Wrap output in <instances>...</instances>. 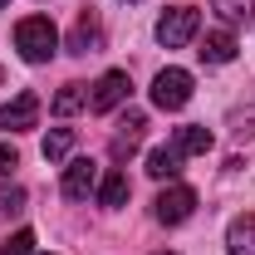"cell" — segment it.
Returning <instances> with one entry per match:
<instances>
[{
    "label": "cell",
    "mask_w": 255,
    "mask_h": 255,
    "mask_svg": "<svg viewBox=\"0 0 255 255\" xmlns=\"http://www.w3.org/2000/svg\"><path fill=\"white\" fill-rule=\"evenodd\" d=\"M157 255H177V251H157Z\"/></svg>",
    "instance_id": "obj_22"
},
{
    "label": "cell",
    "mask_w": 255,
    "mask_h": 255,
    "mask_svg": "<svg viewBox=\"0 0 255 255\" xmlns=\"http://www.w3.org/2000/svg\"><path fill=\"white\" fill-rule=\"evenodd\" d=\"M216 20L226 30H241V25H255V0H211Z\"/></svg>",
    "instance_id": "obj_13"
},
{
    "label": "cell",
    "mask_w": 255,
    "mask_h": 255,
    "mask_svg": "<svg viewBox=\"0 0 255 255\" xmlns=\"http://www.w3.org/2000/svg\"><path fill=\"white\" fill-rule=\"evenodd\" d=\"M25 211V191L20 187H0V221H10V216H20Z\"/></svg>",
    "instance_id": "obj_19"
},
{
    "label": "cell",
    "mask_w": 255,
    "mask_h": 255,
    "mask_svg": "<svg viewBox=\"0 0 255 255\" xmlns=\"http://www.w3.org/2000/svg\"><path fill=\"white\" fill-rule=\"evenodd\" d=\"M128 196H132V182H128V172H108V177H103V187H98V201H103L108 211H118Z\"/></svg>",
    "instance_id": "obj_16"
},
{
    "label": "cell",
    "mask_w": 255,
    "mask_h": 255,
    "mask_svg": "<svg viewBox=\"0 0 255 255\" xmlns=\"http://www.w3.org/2000/svg\"><path fill=\"white\" fill-rule=\"evenodd\" d=\"M191 211H196V191L182 187V182L162 187L157 201H152V216H157L162 226H182V221H191Z\"/></svg>",
    "instance_id": "obj_4"
},
{
    "label": "cell",
    "mask_w": 255,
    "mask_h": 255,
    "mask_svg": "<svg viewBox=\"0 0 255 255\" xmlns=\"http://www.w3.org/2000/svg\"><path fill=\"white\" fill-rule=\"evenodd\" d=\"M54 118H69V113H79V108H89V84H64L59 94H54Z\"/></svg>",
    "instance_id": "obj_15"
},
{
    "label": "cell",
    "mask_w": 255,
    "mask_h": 255,
    "mask_svg": "<svg viewBox=\"0 0 255 255\" xmlns=\"http://www.w3.org/2000/svg\"><path fill=\"white\" fill-rule=\"evenodd\" d=\"M128 5H132V0H128Z\"/></svg>",
    "instance_id": "obj_25"
},
{
    "label": "cell",
    "mask_w": 255,
    "mask_h": 255,
    "mask_svg": "<svg viewBox=\"0 0 255 255\" xmlns=\"http://www.w3.org/2000/svg\"><path fill=\"white\" fill-rule=\"evenodd\" d=\"M0 79H5V69H0Z\"/></svg>",
    "instance_id": "obj_24"
},
{
    "label": "cell",
    "mask_w": 255,
    "mask_h": 255,
    "mask_svg": "<svg viewBox=\"0 0 255 255\" xmlns=\"http://www.w3.org/2000/svg\"><path fill=\"white\" fill-rule=\"evenodd\" d=\"M5 5H10V0H0V10H5Z\"/></svg>",
    "instance_id": "obj_23"
},
{
    "label": "cell",
    "mask_w": 255,
    "mask_h": 255,
    "mask_svg": "<svg viewBox=\"0 0 255 255\" xmlns=\"http://www.w3.org/2000/svg\"><path fill=\"white\" fill-rule=\"evenodd\" d=\"M69 54H79V59L103 54V20H98V10H79V20L69 30Z\"/></svg>",
    "instance_id": "obj_7"
},
{
    "label": "cell",
    "mask_w": 255,
    "mask_h": 255,
    "mask_svg": "<svg viewBox=\"0 0 255 255\" xmlns=\"http://www.w3.org/2000/svg\"><path fill=\"white\" fill-rule=\"evenodd\" d=\"M15 167H20V152H15L10 142H0V177H10Z\"/></svg>",
    "instance_id": "obj_21"
},
{
    "label": "cell",
    "mask_w": 255,
    "mask_h": 255,
    "mask_svg": "<svg viewBox=\"0 0 255 255\" xmlns=\"http://www.w3.org/2000/svg\"><path fill=\"white\" fill-rule=\"evenodd\" d=\"M236 49H241V44H236V34L221 25V30H211L206 39H201V49H196V54H201V64H231V59H236Z\"/></svg>",
    "instance_id": "obj_11"
},
{
    "label": "cell",
    "mask_w": 255,
    "mask_h": 255,
    "mask_svg": "<svg viewBox=\"0 0 255 255\" xmlns=\"http://www.w3.org/2000/svg\"><path fill=\"white\" fill-rule=\"evenodd\" d=\"M69 152H74V128H54L44 137V162H64Z\"/></svg>",
    "instance_id": "obj_17"
},
{
    "label": "cell",
    "mask_w": 255,
    "mask_h": 255,
    "mask_svg": "<svg viewBox=\"0 0 255 255\" xmlns=\"http://www.w3.org/2000/svg\"><path fill=\"white\" fill-rule=\"evenodd\" d=\"M147 172L157 177V182H177V172H182V152L167 142V147H152L147 152Z\"/></svg>",
    "instance_id": "obj_14"
},
{
    "label": "cell",
    "mask_w": 255,
    "mask_h": 255,
    "mask_svg": "<svg viewBox=\"0 0 255 255\" xmlns=\"http://www.w3.org/2000/svg\"><path fill=\"white\" fill-rule=\"evenodd\" d=\"M152 103H157L162 113L187 108V103H191V74H187V69H162L157 79H152Z\"/></svg>",
    "instance_id": "obj_3"
},
{
    "label": "cell",
    "mask_w": 255,
    "mask_h": 255,
    "mask_svg": "<svg viewBox=\"0 0 255 255\" xmlns=\"http://www.w3.org/2000/svg\"><path fill=\"white\" fill-rule=\"evenodd\" d=\"M211 142H216V137H211V128H201V123H187V128H177V132H172V147H177L182 157H206V152H211Z\"/></svg>",
    "instance_id": "obj_10"
},
{
    "label": "cell",
    "mask_w": 255,
    "mask_h": 255,
    "mask_svg": "<svg viewBox=\"0 0 255 255\" xmlns=\"http://www.w3.org/2000/svg\"><path fill=\"white\" fill-rule=\"evenodd\" d=\"M15 49H20V59H25V64H49V59H54V49H59V30H54V20H49V15H25V20L15 25Z\"/></svg>",
    "instance_id": "obj_1"
},
{
    "label": "cell",
    "mask_w": 255,
    "mask_h": 255,
    "mask_svg": "<svg viewBox=\"0 0 255 255\" xmlns=\"http://www.w3.org/2000/svg\"><path fill=\"white\" fill-rule=\"evenodd\" d=\"M34 123H39V94H30V89H20V94L0 108V128L5 132H30Z\"/></svg>",
    "instance_id": "obj_8"
},
{
    "label": "cell",
    "mask_w": 255,
    "mask_h": 255,
    "mask_svg": "<svg viewBox=\"0 0 255 255\" xmlns=\"http://www.w3.org/2000/svg\"><path fill=\"white\" fill-rule=\"evenodd\" d=\"M226 251L231 255H255V211H246V216H236L226 226Z\"/></svg>",
    "instance_id": "obj_12"
},
{
    "label": "cell",
    "mask_w": 255,
    "mask_h": 255,
    "mask_svg": "<svg viewBox=\"0 0 255 255\" xmlns=\"http://www.w3.org/2000/svg\"><path fill=\"white\" fill-rule=\"evenodd\" d=\"M196 30H201L196 5H172V10L157 20V44H162V49H182V44L196 39Z\"/></svg>",
    "instance_id": "obj_2"
},
{
    "label": "cell",
    "mask_w": 255,
    "mask_h": 255,
    "mask_svg": "<svg viewBox=\"0 0 255 255\" xmlns=\"http://www.w3.org/2000/svg\"><path fill=\"white\" fill-rule=\"evenodd\" d=\"M98 187V162L94 157H79V162H69V167H64V196H69V201H89V191Z\"/></svg>",
    "instance_id": "obj_9"
},
{
    "label": "cell",
    "mask_w": 255,
    "mask_h": 255,
    "mask_svg": "<svg viewBox=\"0 0 255 255\" xmlns=\"http://www.w3.org/2000/svg\"><path fill=\"white\" fill-rule=\"evenodd\" d=\"M226 128H231L236 142H251V137H255V103H251V108H236V113L226 118Z\"/></svg>",
    "instance_id": "obj_18"
},
{
    "label": "cell",
    "mask_w": 255,
    "mask_h": 255,
    "mask_svg": "<svg viewBox=\"0 0 255 255\" xmlns=\"http://www.w3.org/2000/svg\"><path fill=\"white\" fill-rule=\"evenodd\" d=\"M142 137H147V113L128 108L123 118H118V132H113V142H108V157H113V162H128L137 147H142Z\"/></svg>",
    "instance_id": "obj_5"
},
{
    "label": "cell",
    "mask_w": 255,
    "mask_h": 255,
    "mask_svg": "<svg viewBox=\"0 0 255 255\" xmlns=\"http://www.w3.org/2000/svg\"><path fill=\"white\" fill-rule=\"evenodd\" d=\"M0 255H34V236L30 231H15V236L0 246Z\"/></svg>",
    "instance_id": "obj_20"
},
{
    "label": "cell",
    "mask_w": 255,
    "mask_h": 255,
    "mask_svg": "<svg viewBox=\"0 0 255 255\" xmlns=\"http://www.w3.org/2000/svg\"><path fill=\"white\" fill-rule=\"evenodd\" d=\"M128 94H132L128 69H108V74L94 84V94H89V113H113L118 103H128Z\"/></svg>",
    "instance_id": "obj_6"
}]
</instances>
